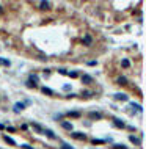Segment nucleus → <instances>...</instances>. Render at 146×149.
<instances>
[{
  "label": "nucleus",
  "instance_id": "f257e3e1",
  "mask_svg": "<svg viewBox=\"0 0 146 149\" xmlns=\"http://www.w3.org/2000/svg\"><path fill=\"white\" fill-rule=\"evenodd\" d=\"M80 80H82V83H85V85H91L93 83V77H91V75H88V74H83L80 77Z\"/></svg>",
  "mask_w": 146,
  "mask_h": 149
},
{
  "label": "nucleus",
  "instance_id": "f03ea898",
  "mask_svg": "<svg viewBox=\"0 0 146 149\" xmlns=\"http://www.w3.org/2000/svg\"><path fill=\"white\" fill-rule=\"evenodd\" d=\"M113 97H115V101H122V102H124V101H129V96L124 94V93H116Z\"/></svg>",
  "mask_w": 146,
  "mask_h": 149
},
{
  "label": "nucleus",
  "instance_id": "7ed1b4c3",
  "mask_svg": "<svg viewBox=\"0 0 146 149\" xmlns=\"http://www.w3.org/2000/svg\"><path fill=\"white\" fill-rule=\"evenodd\" d=\"M88 118L91 119V121H99V119H102V115L97 113V111H91V113L88 115Z\"/></svg>",
  "mask_w": 146,
  "mask_h": 149
},
{
  "label": "nucleus",
  "instance_id": "20e7f679",
  "mask_svg": "<svg viewBox=\"0 0 146 149\" xmlns=\"http://www.w3.org/2000/svg\"><path fill=\"white\" fill-rule=\"evenodd\" d=\"M72 138H75V140H87V135L82 133V132H72Z\"/></svg>",
  "mask_w": 146,
  "mask_h": 149
},
{
  "label": "nucleus",
  "instance_id": "39448f33",
  "mask_svg": "<svg viewBox=\"0 0 146 149\" xmlns=\"http://www.w3.org/2000/svg\"><path fill=\"white\" fill-rule=\"evenodd\" d=\"M113 124L116 125L118 129H124V127H126L124 121H122V119H119V118H115V119H113Z\"/></svg>",
  "mask_w": 146,
  "mask_h": 149
},
{
  "label": "nucleus",
  "instance_id": "423d86ee",
  "mask_svg": "<svg viewBox=\"0 0 146 149\" xmlns=\"http://www.w3.org/2000/svg\"><path fill=\"white\" fill-rule=\"evenodd\" d=\"M30 125H32V129H33V130L36 132V133H42V132H44V129H42V127H41V125H39V124H36V122H32V124H30Z\"/></svg>",
  "mask_w": 146,
  "mask_h": 149
},
{
  "label": "nucleus",
  "instance_id": "0eeeda50",
  "mask_svg": "<svg viewBox=\"0 0 146 149\" xmlns=\"http://www.w3.org/2000/svg\"><path fill=\"white\" fill-rule=\"evenodd\" d=\"M42 133L47 135L50 140H55V138H57V135H55V133H54V130H50V129H44V132H42Z\"/></svg>",
  "mask_w": 146,
  "mask_h": 149
},
{
  "label": "nucleus",
  "instance_id": "6e6552de",
  "mask_svg": "<svg viewBox=\"0 0 146 149\" xmlns=\"http://www.w3.org/2000/svg\"><path fill=\"white\" fill-rule=\"evenodd\" d=\"M25 108V104H22V102H17V104H14V113H19V111H22Z\"/></svg>",
  "mask_w": 146,
  "mask_h": 149
},
{
  "label": "nucleus",
  "instance_id": "1a4fd4ad",
  "mask_svg": "<svg viewBox=\"0 0 146 149\" xmlns=\"http://www.w3.org/2000/svg\"><path fill=\"white\" fill-rule=\"evenodd\" d=\"M28 82H32L33 85H36V83L39 82V77H38L36 74H30V75H28Z\"/></svg>",
  "mask_w": 146,
  "mask_h": 149
},
{
  "label": "nucleus",
  "instance_id": "9d476101",
  "mask_svg": "<svg viewBox=\"0 0 146 149\" xmlns=\"http://www.w3.org/2000/svg\"><path fill=\"white\" fill-rule=\"evenodd\" d=\"M61 127L71 132V130H72V122H69V121H63V122H61Z\"/></svg>",
  "mask_w": 146,
  "mask_h": 149
},
{
  "label": "nucleus",
  "instance_id": "9b49d317",
  "mask_svg": "<svg viewBox=\"0 0 146 149\" xmlns=\"http://www.w3.org/2000/svg\"><path fill=\"white\" fill-rule=\"evenodd\" d=\"M3 140H5V141H6V143H8V144H11V146H16V141L13 140L11 137H8V135H3Z\"/></svg>",
  "mask_w": 146,
  "mask_h": 149
},
{
  "label": "nucleus",
  "instance_id": "f8f14e48",
  "mask_svg": "<svg viewBox=\"0 0 146 149\" xmlns=\"http://www.w3.org/2000/svg\"><path fill=\"white\" fill-rule=\"evenodd\" d=\"M83 42H85V46H91V44H93L91 36H89V35H85V36H83Z\"/></svg>",
  "mask_w": 146,
  "mask_h": 149
},
{
  "label": "nucleus",
  "instance_id": "ddd939ff",
  "mask_svg": "<svg viewBox=\"0 0 146 149\" xmlns=\"http://www.w3.org/2000/svg\"><path fill=\"white\" fill-rule=\"evenodd\" d=\"M39 8L41 9H50V2H41L39 3Z\"/></svg>",
  "mask_w": 146,
  "mask_h": 149
},
{
  "label": "nucleus",
  "instance_id": "4468645a",
  "mask_svg": "<svg viewBox=\"0 0 146 149\" xmlns=\"http://www.w3.org/2000/svg\"><path fill=\"white\" fill-rule=\"evenodd\" d=\"M41 91L44 93V94H47V96H54V91H52L50 88H47V86H42V88H41Z\"/></svg>",
  "mask_w": 146,
  "mask_h": 149
},
{
  "label": "nucleus",
  "instance_id": "2eb2a0df",
  "mask_svg": "<svg viewBox=\"0 0 146 149\" xmlns=\"http://www.w3.org/2000/svg\"><path fill=\"white\" fill-rule=\"evenodd\" d=\"M129 140H130V141H132V143H134V144H137V146H140V144H141V141L138 140L137 137H134V135H130V137H129Z\"/></svg>",
  "mask_w": 146,
  "mask_h": 149
},
{
  "label": "nucleus",
  "instance_id": "dca6fc26",
  "mask_svg": "<svg viewBox=\"0 0 146 149\" xmlns=\"http://www.w3.org/2000/svg\"><path fill=\"white\" fill-rule=\"evenodd\" d=\"M68 116L69 118H80V113H79V111H69Z\"/></svg>",
  "mask_w": 146,
  "mask_h": 149
},
{
  "label": "nucleus",
  "instance_id": "f3484780",
  "mask_svg": "<svg viewBox=\"0 0 146 149\" xmlns=\"http://www.w3.org/2000/svg\"><path fill=\"white\" fill-rule=\"evenodd\" d=\"M118 83L119 85H127V78H126V77H119L118 78Z\"/></svg>",
  "mask_w": 146,
  "mask_h": 149
},
{
  "label": "nucleus",
  "instance_id": "a211bd4d",
  "mask_svg": "<svg viewBox=\"0 0 146 149\" xmlns=\"http://www.w3.org/2000/svg\"><path fill=\"white\" fill-rule=\"evenodd\" d=\"M121 66H122V68H129V66H130L129 60H122V61H121Z\"/></svg>",
  "mask_w": 146,
  "mask_h": 149
},
{
  "label": "nucleus",
  "instance_id": "6ab92c4d",
  "mask_svg": "<svg viewBox=\"0 0 146 149\" xmlns=\"http://www.w3.org/2000/svg\"><path fill=\"white\" fill-rule=\"evenodd\" d=\"M130 107H134V108H137L138 111H141L143 108H141V105H138V104H134V102H130Z\"/></svg>",
  "mask_w": 146,
  "mask_h": 149
},
{
  "label": "nucleus",
  "instance_id": "aec40b11",
  "mask_svg": "<svg viewBox=\"0 0 146 149\" xmlns=\"http://www.w3.org/2000/svg\"><path fill=\"white\" fill-rule=\"evenodd\" d=\"M68 75H69V77H71V78H75V77H77V72H75V71H72V72H68Z\"/></svg>",
  "mask_w": 146,
  "mask_h": 149
},
{
  "label": "nucleus",
  "instance_id": "412c9836",
  "mask_svg": "<svg viewBox=\"0 0 146 149\" xmlns=\"http://www.w3.org/2000/svg\"><path fill=\"white\" fill-rule=\"evenodd\" d=\"M82 96H85V97H91L93 93L91 91H83V93H82Z\"/></svg>",
  "mask_w": 146,
  "mask_h": 149
},
{
  "label": "nucleus",
  "instance_id": "4be33fe9",
  "mask_svg": "<svg viewBox=\"0 0 146 149\" xmlns=\"http://www.w3.org/2000/svg\"><path fill=\"white\" fill-rule=\"evenodd\" d=\"M0 63L5 64V66H9V61H8V60H5V58H0Z\"/></svg>",
  "mask_w": 146,
  "mask_h": 149
},
{
  "label": "nucleus",
  "instance_id": "5701e85b",
  "mask_svg": "<svg viewBox=\"0 0 146 149\" xmlns=\"http://www.w3.org/2000/svg\"><path fill=\"white\" fill-rule=\"evenodd\" d=\"M105 143V140H93V144H102Z\"/></svg>",
  "mask_w": 146,
  "mask_h": 149
},
{
  "label": "nucleus",
  "instance_id": "b1692460",
  "mask_svg": "<svg viewBox=\"0 0 146 149\" xmlns=\"http://www.w3.org/2000/svg\"><path fill=\"white\" fill-rule=\"evenodd\" d=\"M115 149H127L124 144H115Z\"/></svg>",
  "mask_w": 146,
  "mask_h": 149
},
{
  "label": "nucleus",
  "instance_id": "393cba45",
  "mask_svg": "<svg viewBox=\"0 0 146 149\" xmlns=\"http://www.w3.org/2000/svg\"><path fill=\"white\" fill-rule=\"evenodd\" d=\"M25 83H27V86H28V88H36V85H33L32 82H28V80L25 82Z\"/></svg>",
  "mask_w": 146,
  "mask_h": 149
},
{
  "label": "nucleus",
  "instance_id": "a878e982",
  "mask_svg": "<svg viewBox=\"0 0 146 149\" xmlns=\"http://www.w3.org/2000/svg\"><path fill=\"white\" fill-rule=\"evenodd\" d=\"M58 72L63 74V75H68V71H66V69H58Z\"/></svg>",
  "mask_w": 146,
  "mask_h": 149
},
{
  "label": "nucleus",
  "instance_id": "bb28decb",
  "mask_svg": "<svg viewBox=\"0 0 146 149\" xmlns=\"http://www.w3.org/2000/svg\"><path fill=\"white\" fill-rule=\"evenodd\" d=\"M21 148H22V149H33L32 146H30V144H22Z\"/></svg>",
  "mask_w": 146,
  "mask_h": 149
},
{
  "label": "nucleus",
  "instance_id": "cd10ccee",
  "mask_svg": "<svg viewBox=\"0 0 146 149\" xmlns=\"http://www.w3.org/2000/svg\"><path fill=\"white\" fill-rule=\"evenodd\" d=\"M61 149H74V148H72V146H69V144H63V146H61Z\"/></svg>",
  "mask_w": 146,
  "mask_h": 149
},
{
  "label": "nucleus",
  "instance_id": "c85d7f7f",
  "mask_svg": "<svg viewBox=\"0 0 146 149\" xmlns=\"http://www.w3.org/2000/svg\"><path fill=\"white\" fill-rule=\"evenodd\" d=\"M21 129H22V130H27L28 125H27V124H22V125H21Z\"/></svg>",
  "mask_w": 146,
  "mask_h": 149
},
{
  "label": "nucleus",
  "instance_id": "c756f323",
  "mask_svg": "<svg viewBox=\"0 0 146 149\" xmlns=\"http://www.w3.org/2000/svg\"><path fill=\"white\" fill-rule=\"evenodd\" d=\"M8 132H11V133H13V132H16V129L14 127H8Z\"/></svg>",
  "mask_w": 146,
  "mask_h": 149
},
{
  "label": "nucleus",
  "instance_id": "7c9ffc66",
  "mask_svg": "<svg viewBox=\"0 0 146 149\" xmlns=\"http://www.w3.org/2000/svg\"><path fill=\"white\" fill-rule=\"evenodd\" d=\"M0 14H2V6H0Z\"/></svg>",
  "mask_w": 146,
  "mask_h": 149
}]
</instances>
